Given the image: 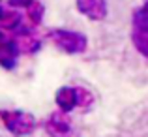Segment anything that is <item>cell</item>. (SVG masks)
<instances>
[{
    "mask_svg": "<svg viewBox=\"0 0 148 137\" xmlns=\"http://www.w3.org/2000/svg\"><path fill=\"white\" fill-rule=\"evenodd\" d=\"M49 40L53 41L58 49L66 51L69 54L84 53L86 51V38L81 32H71V30H51Z\"/></svg>",
    "mask_w": 148,
    "mask_h": 137,
    "instance_id": "cell-1",
    "label": "cell"
},
{
    "mask_svg": "<svg viewBox=\"0 0 148 137\" xmlns=\"http://www.w3.org/2000/svg\"><path fill=\"white\" fill-rule=\"evenodd\" d=\"M4 126L11 131L13 135H28L36 128V118L30 113L23 111H2L0 113Z\"/></svg>",
    "mask_w": 148,
    "mask_h": 137,
    "instance_id": "cell-2",
    "label": "cell"
},
{
    "mask_svg": "<svg viewBox=\"0 0 148 137\" xmlns=\"http://www.w3.org/2000/svg\"><path fill=\"white\" fill-rule=\"evenodd\" d=\"M45 130L51 137H68L71 131V124H69V118L64 115V111H60L49 116V120L45 122Z\"/></svg>",
    "mask_w": 148,
    "mask_h": 137,
    "instance_id": "cell-3",
    "label": "cell"
},
{
    "mask_svg": "<svg viewBox=\"0 0 148 137\" xmlns=\"http://www.w3.org/2000/svg\"><path fill=\"white\" fill-rule=\"evenodd\" d=\"M77 10L92 21H103L107 17L105 0H77Z\"/></svg>",
    "mask_w": 148,
    "mask_h": 137,
    "instance_id": "cell-4",
    "label": "cell"
},
{
    "mask_svg": "<svg viewBox=\"0 0 148 137\" xmlns=\"http://www.w3.org/2000/svg\"><path fill=\"white\" fill-rule=\"evenodd\" d=\"M56 103L64 113L71 111L77 105V88H69V87H62L56 92Z\"/></svg>",
    "mask_w": 148,
    "mask_h": 137,
    "instance_id": "cell-5",
    "label": "cell"
},
{
    "mask_svg": "<svg viewBox=\"0 0 148 137\" xmlns=\"http://www.w3.org/2000/svg\"><path fill=\"white\" fill-rule=\"evenodd\" d=\"M13 45L17 47L19 53H34V51L40 47V41H38V38H36V36L23 32V34H19V36L15 38Z\"/></svg>",
    "mask_w": 148,
    "mask_h": 137,
    "instance_id": "cell-6",
    "label": "cell"
},
{
    "mask_svg": "<svg viewBox=\"0 0 148 137\" xmlns=\"http://www.w3.org/2000/svg\"><path fill=\"white\" fill-rule=\"evenodd\" d=\"M15 56H17V47L10 41H2L0 43V66L11 70L15 66Z\"/></svg>",
    "mask_w": 148,
    "mask_h": 137,
    "instance_id": "cell-7",
    "label": "cell"
},
{
    "mask_svg": "<svg viewBox=\"0 0 148 137\" xmlns=\"http://www.w3.org/2000/svg\"><path fill=\"white\" fill-rule=\"evenodd\" d=\"M131 40L139 53L148 58V28H135L131 34Z\"/></svg>",
    "mask_w": 148,
    "mask_h": 137,
    "instance_id": "cell-8",
    "label": "cell"
},
{
    "mask_svg": "<svg viewBox=\"0 0 148 137\" xmlns=\"http://www.w3.org/2000/svg\"><path fill=\"white\" fill-rule=\"evenodd\" d=\"M21 23V15L15 13V11H4L2 17H0V26L6 30H13L17 28V25Z\"/></svg>",
    "mask_w": 148,
    "mask_h": 137,
    "instance_id": "cell-9",
    "label": "cell"
},
{
    "mask_svg": "<svg viewBox=\"0 0 148 137\" xmlns=\"http://www.w3.org/2000/svg\"><path fill=\"white\" fill-rule=\"evenodd\" d=\"M43 11H45L43 4L34 0V2L28 6V19H30V23H32V25H40L41 17H43Z\"/></svg>",
    "mask_w": 148,
    "mask_h": 137,
    "instance_id": "cell-10",
    "label": "cell"
},
{
    "mask_svg": "<svg viewBox=\"0 0 148 137\" xmlns=\"http://www.w3.org/2000/svg\"><path fill=\"white\" fill-rule=\"evenodd\" d=\"M133 25L135 28H148V6L141 8L133 13Z\"/></svg>",
    "mask_w": 148,
    "mask_h": 137,
    "instance_id": "cell-11",
    "label": "cell"
},
{
    "mask_svg": "<svg viewBox=\"0 0 148 137\" xmlns=\"http://www.w3.org/2000/svg\"><path fill=\"white\" fill-rule=\"evenodd\" d=\"M92 101H94V98H92V94L88 90H84V88H77V103L81 105L83 109H88L92 105Z\"/></svg>",
    "mask_w": 148,
    "mask_h": 137,
    "instance_id": "cell-12",
    "label": "cell"
},
{
    "mask_svg": "<svg viewBox=\"0 0 148 137\" xmlns=\"http://www.w3.org/2000/svg\"><path fill=\"white\" fill-rule=\"evenodd\" d=\"M10 2L13 4V6H19V8H28L34 0H10Z\"/></svg>",
    "mask_w": 148,
    "mask_h": 137,
    "instance_id": "cell-13",
    "label": "cell"
},
{
    "mask_svg": "<svg viewBox=\"0 0 148 137\" xmlns=\"http://www.w3.org/2000/svg\"><path fill=\"white\" fill-rule=\"evenodd\" d=\"M2 13H4V8H2V4H0V17H2Z\"/></svg>",
    "mask_w": 148,
    "mask_h": 137,
    "instance_id": "cell-14",
    "label": "cell"
},
{
    "mask_svg": "<svg viewBox=\"0 0 148 137\" xmlns=\"http://www.w3.org/2000/svg\"><path fill=\"white\" fill-rule=\"evenodd\" d=\"M145 6H148V0H145Z\"/></svg>",
    "mask_w": 148,
    "mask_h": 137,
    "instance_id": "cell-15",
    "label": "cell"
}]
</instances>
